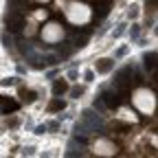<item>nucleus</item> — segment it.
Here are the masks:
<instances>
[{"label": "nucleus", "mask_w": 158, "mask_h": 158, "mask_svg": "<svg viewBox=\"0 0 158 158\" xmlns=\"http://www.w3.org/2000/svg\"><path fill=\"white\" fill-rule=\"evenodd\" d=\"M94 154L99 156H114L116 154V145L110 138H97L94 141Z\"/></svg>", "instance_id": "5"}, {"label": "nucleus", "mask_w": 158, "mask_h": 158, "mask_svg": "<svg viewBox=\"0 0 158 158\" xmlns=\"http://www.w3.org/2000/svg\"><path fill=\"white\" fill-rule=\"evenodd\" d=\"M62 24H57V22H48L44 29H42V40L46 44H57L59 40H62Z\"/></svg>", "instance_id": "3"}, {"label": "nucleus", "mask_w": 158, "mask_h": 158, "mask_svg": "<svg viewBox=\"0 0 158 158\" xmlns=\"http://www.w3.org/2000/svg\"><path fill=\"white\" fill-rule=\"evenodd\" d=\"M127 18H132V20L138 18V7H136V5H132V7L127 9Z\"/></svg>", "instance_id": "17"}, {"label": "nucleus", "mask_w": 158, "mask_h": 158, "mask_svg": "<svg viewBox=\"0 0 158 158\" xmlns=\"http://www.w3.org/2000/svg\"><path fill=\"white\" fill-rule=\"evenodd\" d=\"M20 81L18 77H7V79H2V81H0V86H15Z\"/></svg>", "instance_id": "16"}, {"label": "nucleus", "mask_w": 158, "mask_h": 158, "mask_svg": "<svg viewBox=\"0 0 158 158\" xmlns=\"http://www.w3.org/2000/svg\"><path fill=\"white\" fill-rule=\"evenodd\" d=\"M138 37H141V27H138V24H132V29H130V40H132V42H136Z\"/></svg>", "instance_id": "13"}, {"label": "nucleus", "mask_w": 158, "mask_h": 158, "mask_svg": "<svg viewBox=\"0 0 158 158\" xmlns=\"http://www.w3.org/2000/svg\"><path fill=\"white\" fill-rule=\"evenodd\" d=\"M35 33H37L35 24H27V22H24V35H27V37H33Z\"/></svg>", "instance_id": "14"}, {"label": "nucleus", "mask_w": 158, "mask_h": 158, "mask_svg": "<svg viewBox=\"0 0 158 158\" xmlns=\"http://www.w3.org/2000/svg\"><path fill=\"white\" fill-rule=\"evenodd\" d=\"M24 154H29V156H31V154H35V147H27V149H24Z\"/></svg>", "instance_id": "26"}, {"label": "nucleus", "mask_w": 158, "mask_h": 158, "mask_svg": "<svg viewBox=\"0 0 158 158\" xmlns=\"http://www.w3.org/2000/svg\"><path fill=\"white\" fill-rule=\"evenodd\" d=\"M62 110H66V101L62 97H55L53 101L48 103V112H62Z\"/></svg>", "instance_id": "10"}, {"label": "nucleus", "mask_w": 158, "mask_h": 158, "mask_svg": "<svg viewBox=\"0 0 158 158\" xmlns=\"http://www.w3.org/2000/svg\"><path fill=\"white\" fill-rule=\"evenodd\" d=\"M99 99L103 101L106 110H116L118 106L123 103V97H121V92H118L114 86H112V88H106L101 94H99Z\"/></svg>", "instance_id": "2"}, {"label": "nucleus", "mask_w": 158, "mask_h": 158, "mask_svg": "<svg viewBox=\"0 0 158 158\" xmlns=\"http://www.w3.org/2000/svg\"><path fill=\"white\" fill-rule=\"evenodd\" d=\"M114 62H116V59H112V57H101V59H97L94 70L101 73V75H108V73L114 68Z\"/></svg>", "instance_id": "6"}, {"label": "nucleus", "mask_w": 158, "mask_h": 158, "mask_svg": "<svg viewBox=\"0 0 158 158\" xmlns=\"http://www.w3.org/2000/svg\"><path fill=\"white\" fill-rule=\"evenodd\" d=\"M68 88H70V84H68V79H55L53 81V94L55 97H62V94H66L68 92Z\"/></svg>", "instance_id": "7"}, {"label": "nucleus", "mask_w": 158, "mask_h": 158, "mask_svg": "<svg viewBox=\"0 0 158 158\" xmlns=\"http://www.w3.org/2000/svg\"><path fill=\"white\" fill-rule=\"evenodd\" d=\"M92 108H94V110H99V112H103V110H106V106H103V101H101V99H99V97L94 99V103H92Z\"/></svg>", "instance_id": "18"}, {"label": "nucleus", "mask_w": 158, "mask_h": 158, "mask_svg": "<svg viewBox=\"0 0 158 158\" xmlns=\"http://www.w3.org/2000/svg\"><path fill=\"white\" fill-rule=\"evenodd\" d=\"M125 53H127V46H121V48H118V51L114 53V59H121V57H123Z\"/></svg>", "instance_id": "21"}, {"label": "nucleus", "mask_w": 158, "mask_h": 158, "mask_svg": "<svg viewBox=\"0 0 158 158\" xmlns=\"http://www.w3.org/2000/svg\"><path fill=\"white\" fill-rule=\"evenodd\" d=\"M46 127L55 132V130H59V121H51V123H46Z\"/></svg>", "instance_id": "24"}, {"label": "nucleus", "mask_w": 158, "mask_h": 158, "mask_svg": "<svg viewBox=\"0 0 158 158\" xmlns=\"http://www.w3.org/2000/svg\"><path fill=\"white\" fill-rule=\"evenodd\" d=\"M35 99H37V92H35V90L20 88V101H22V103H33Z\"/></svg>", "instance_id": "9"}, {"label": "nucleus", "mask_w": 158, "mask_h": 158, "mask_svg": "<svg viewBox=\"0 0 158 158\" xmlns=\"http://www.w3.org/2000/svg\"><path fill=\"white\" fill-rule=\"evenodd\" d=\"M24 15L22 13H18V11H11V13H7V18H5V24H7V31L9 33H18L20 29L24 27Z\"/></svg>", "instance_id": "4"}, {"label": "nucleus", "mask_w": 158, "mask_h": 158, "mask_svg": "<svg viewBox=\"0 0 158 158\" xmlns=\"http://www.w3.org/2000/svg\"><path fill=\"white\" fill-rule=\"evenodd\" d=\"M145 9H147V13H149V11L154 13V11H156V0H145Z\"/></svg>", "instance_id": "20"}, {"label": "nucleus", "mask_w": 158, "mask_h": 158, "mask_svg": "<svg viewBox=\"0 0 158 158\" xmlns=\"http://www.w3.org/2000/svg\"><path fill=\"white\" fill-rule=\"evenodd\" d=\"M125 33V24H118L116 29H114V33H112V37H121Z\"/></svg>", "instance_id": "19"}, {"label": "nucleus", "mask_w": 158, "mask_h": 158, "mask_svg": "<svg viewBox=\"0 0 158 158\" xmlns=\"http://www.w3.org/2000/svg\"><path fill=\"white\" fill-rule=\"evenodd\" d=\"M84 79H86V81H94V70H86L84 73Z\"/></svg>", "instance_id": "22"}, {"label": "nucleus", "mask_w": 158, "mask_h": 158, "mask_svg": "<svg viewBox=\"0 0 158 158\" xmlns=\"http://www.w3.org/2000/svg\"><path fill=\"white\" fill-rule=\"evenodd\" d=\"M132 101H134V106L143 114H152L154 108H156V92L149 90V88H136Z\"/></svg>", "instance_id": "1"}, {"label": "nucleus", "mask_w": 158, "mask_h": 158, "mask_svg": "<svg viewBox=\"0 0 158 158\" xmlns=\"http://www.w3.org/2000/svg\"><path fill=\"white\" fill-rule=\"evenodd\" d=\"M2 44H5V48H13V40H11V35H7V31L2 33Z\"/></svg>", "instance_id": "15"}, {"label": "nucleus", "mask_w": 158, "mask_h": 158, "mask_svg": "<svg viewBox=\"0 0 158 158\" xmlns=\"http://www.w3.org/2000/svg\"><path fill=\"white\" fill-rule=\"evenodd\" d=\"M68 92H70L73 99H81V94L86 92V88L84 86H75V88H68Z\"/></svg>", "instance_id": "12"}, {"label": "nucleus", "mask_w": 158, "mask_h": 158, "mask_svg": "<svg viewBox=\"0 0 158 158\" xmlns=\"http://www.w3.org/2000/svg\"><path fill=\"white\" fill-rule=\"evenodd\" d=\"M77 77H79V73H77L75 68H73V70H68V79H70V81H75Z\"/></svg>", "instance_id": "25"}, {"label": "nucleus", "mask_w": 158, "mask_h": 158, "mask_svg": "<svg viewBox=\"0 0 158 158\" xmlns=\"http://www.w3.org/2000/svg\"><path fill=\"white\" fill-rule=\"evenodd\" d=\"M143 66H145L147 73H154V68H156V51H147L143 55Z\"/></svg>", "instance_id": "8"}, {"label": "nucleus", "mask_w": 158, "mask_h": 158, "mask_svg": "<svg viewBox=\"0 0 158 158\" xmlns=\"http://www.w3.org/2000/svg\"><path fill=\"white\" fill-rule=\"evenodd\" d=\"M46 132H48L46 123H44V125H37V127H35V134H46Z\"/></svg>", "instance_id": "23"}, {"label": "nucleus", "mask_w": 158, "mask_h": 158, "mask_svg": "<svg viewBox=\"0 0 158 158\" xmlns=\"http://www.w3.org/2000/svg\"><path fill=\"white\" fill-rule=\"evenodd\" d=\"M0 114H2V112H0Z\"/></svg>", "instance_id": "27"}, {"label": "nucleus", "mask_w": 158, "mask_h": 158, "mask_svg": "<svg viewBox=\"0 0 158 158\" xmlns=\"http://www.w3.org/2000/svg\"><path fill=\"white\" fill-rule=\"evenodd\" d=\"M18 108H20V103H18V101H9V103H2L0 112H2V114H9V112H15Z\"/></svg>", "instance_id": "11"}]
</instances>
